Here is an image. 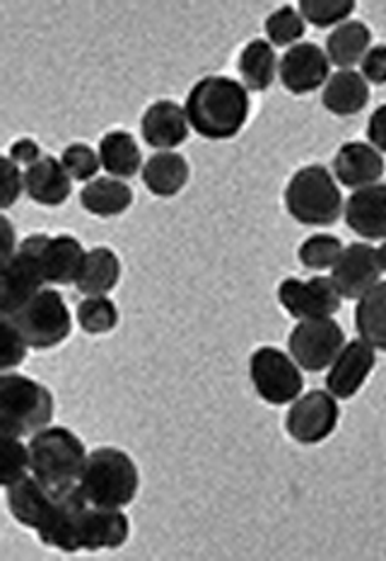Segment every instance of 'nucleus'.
Returning <instances> with one entry per match:
<instances>
[{
	"label": "nucleus",
	"instance_id": "dca6fc26",
	"mask_svg": "<svg viewBox=\"0 0 386 561\" xmlns=\"http://www.w3.org/2000/svg\"><path fill=\"white\" fill-rule=\"evenodd\" d=\"M131 535V523L121 508L87 506L78 516L75 552H100V549H119Z\"/></svg>",
	"mask_w": 386,
	"mask_h": 561
},
{
	"label": "nucleus",
	"instance_id": "9b49d317",
	"mask_svg": "<svg viewBox=\"0 0 386 561\" xmlns=\"http://www.w3.org/2000/svg\"><path fill=\"white\" fill-rule=\"evenodd\" d=\"M338 419H341V409H338L336 397L329 390H312L307 394H300L290 404V412L285 414V431L292 440L302 443V446H317V443L334 434Z\"/></svg>",
	"mask_w": 386,
	"mask_h": 561
},
{
	"label": "nucleus",
	"instance_id": "58836bf2",
	"mask_svg": "<svg viewBox=\"0 0 386 561\" xmlns=\"http://www.w3.org/2000/svg\"><path fill=\"white\" fill-rule=\"evenodd\" d=\"M8 158L15 162V165H34V162H39L44 156H42V148L34 144L32 138H20L15 140L13 146H10V153Z\"/></svg>",
	"mask_w": 386,
	"mask_h": 561
},
{
	"label": "nucleus",
	"instance_id": "a878e982",
	"mask_svg": "<svg viewBox=\"0 0 386 561\" xmlns=\"http://www.w3.org/2000/svg\"><path fill=\"white\" fill-rule=\"evenodd\" d=\"M100 160L109 178L116 180H131L138 172H143V156H140L136 138L121 128L104 134L100 140Z\"/></svg>",
	"mask_w": 386,
	"mask_h": 561
},
{
	"label": "nucleus",
	"instance_id": "393cba45",
	"mask_svg": "<svg viewBox=\"0 0 386 561\" xmlns=\"http://www.w3.org/2000/svg\"><path fill=\"white\" fill-rule=\"evenodd\" d=\"M121 278V260L109 248H92L87 250L85 264L80 268L75 280L78 290L83 296H109L119 286Z\"/></svg>",
	"mask_w": 386,
	"mask_h": 561
},
{
	"label": "nucleus",
	"instance_id": "cd10ccee",
	"mask_svg": "<svg viewBox=\"0 0 386 561\" xmlns=\"http://www.w3.org/2000/svg\"><path fill=\"white\" fill-rule=\"evenodd\" d=\"M278 56L268 39H252L239 54L242 85L252 92H264L278 76Z\"/></svg>",
	"mask_w": 386,
	"mask_h": 561
},
{
	"label": "nucleus",
	"instance_id": "e433bc0d",
	"mask_svg": "<svg viewBox=\"0 0 386 561\" xmlns=\"http://www.w3.org/2000/svg\"><path fill=\"white\" fill-rule=\"evenodd\" d=\"M0 172H3V204L0 206L10 208L17 202L20 194L25 192V174L20 172V168L8 156L0 158Z\"/></svg>",
	"mask_w": 386,
	"mask_h": 561
},
{
	"label": "nucleus",
	"instance_id": "4be33fe9",
	"mask_svg": "<svg viewBox=\"0 0 386 561\" xmlns=\"http://www.w3.org/2000/svg\"><path fill=\"white\" fill-rule=\"evenodd\" d=\"M140 178H143V184L152 196L172 198L189 184L191 168L189 160L179 156L177 150H160L145 162Z\"/></svg>",
	"mask_w": 386,
	"mask_h": 561
},
{
	"label": "nucleus",
	"instance_id": "6e6552de",
	"mask_svg": "<svg viewBox=\"0 0 386 561\" xmlns=\"http://www.w3.org/2000/svg\"><path fill=\"white\" fill-rule=\"evenodd\" d=\"M49 236L34 232V236L20 242L17 252L3 262V274H0V312L3 318L17 312L25 302L44 290V266L42 252Z\"/></svg>",
	"mask_w": 386,
	"mask_h": 561
},
{
	"label": "nucleus",
	"instance_id": "1a4fd4ad",
	"mask_svg": "<svg viewBox=\"0 0 386 561\" xmlns=\"http://www.w3.org/2000/svg\"><path fill=\"white\" fill-rule=\"evenodd\" d=\"M249 378L266 404H292L304 390L302 368L295 358L276 346L256 348L249 358Z\"/></svg>",
	"mask_w": 386,
	"mask_h": 561
},
{
	"label": "nucleus",
	"instance_id": "20e7f679",
	"mask_svg": "<svg viewBox=\"0 0 386 561\" xmlns=\"http://www.w3.org/2000/svg\"><path fill=\"white\" fill-rule=\"evenodd\" d=\"M54 419V394L46 385L20 373L0 376V431L3 436H34L49 428Z\"/></svg>",
	"mask_w": 386,
	"mask_h": 561
},
{
	"label": "nucleus",
	"instance_id": "4c0bfd02",
	"mask_svg": "<svg viewBox=\"0 0 386 561\" xmlns=\"http://www.w3.org/2000/svg\"><path fill=\"white\" fill-rule=\"evenodd\" d=\"M360 73L372 85H384L386 83V46H372V49L365 54V58L360 61Z\"/></svg>",
	"mask_w": 386,
	"mask_h": 561
},
{
	"label": "nucleus",
	"instance_id": "79ce46f5",
	"mask_svg": "<svg viewBox=\"0 0 386 561\" xmlns=\"http://www.w3.org/2000/svg\"><path fill=\"white\" fill-rule=\"evenodd\" d=\"M377 256H379V266H382V274H386V240L377 248Z\"/></svg>",
	"mask_w": 386,
	"mask_h": 561
},
{
	"label": "nucleus",
	"instance_id": "412c9836",
	"mask_svg": "<svg viewBox=\"0 0 386 561\" xmlns=\"http://www.w3.org/2000/svg\"><path fill=\"white\" fill-rule=\"evenodd\" d=\"M87 250L73 236H56L49 238L42 252V266L46 284L70 286L80 276V268L85 264Z\"/></svg>",
	"mask_w": 386,
	"mask_h": 561
},
{
	"label": "nucleus",
	"instance_id": "7c9ffc66",
	"mask_svg": "<svg viewBox=\"0 0 386 561\" xmlns=\"http://www.w3.org/2000/svg\"><path fill=\"white\" fill-rule=\"evenodd\" d=\"M264 30L273 46H295L307 32V22L300 15V10L283 5L266 18Z\"/></svg>",
	"mask_w": 386,
	"mask_h": 561
},
{
	"label": "nucleus",
	"instance_id": "2f4dec72",
	"mask_svg": "<svg viewBox=\"0 0 386 561\" xmlns=\"http://www.w3.org/2000/svg\"><path fill=\"white\" fill-rule=\"evenodd\" d=\"M343 242L336 236H312L300 244L297 256L304 268H312V272H326V268H334L338 256L343 254Z\"/></svg>",
	"mask_w": 386,
	"mask_h": 561
},
{
	"label": "nucleus",
	"instance_id": "a211bd4d",
	"mask_svg": "<svg viewBox=\"0 0 386 561\" xmlns=\"http://www.w3.org/2000/svg\"><path fill=\"white\" fill-rule=\"evenodd\" d=\"M348 228L362 240H386V184L355 190L343 206Z\"/></svg>",
	"mask_w": 386,
	"mask_h": 561
},
{
	"label": "nucleus",
	"instance_id": "7ed1b4c3",
	"mask_svg": "<svg viewBox=\"0 0 386 561\" xmlns=\"http://www.w3.org/2000/svg\"><path fill=\"white\" fill-rule=\"evenodd\" d=\"M285 210L300 226H334L343 214V194L334 172L324 165H307L292 174L285 194Z\"/></svg>",
	"mask_w": 386,
	"mask_h": 561
},
{
	"label": "nucleus",
	"instance_id": "c756f323",
	"mask_svg": "<svg viewBox=\"0 0 386 561\" xmlns=\"http://www.w3.org/2000/svg\"><path fill=\"white\" fill-rule=\"evenodd\" d=\"M78 324L87 334H109L119 324V310L107 296H90L78 306Z\"/></svg>",
	"mask_w": 386,
	"mask_h": 561
},
{
	"label": "nucleus",
	"instance_id": "72a5a7b5",
	"mask_svg": "<svg viewBox=\"0 0 386 561\" xmlns=\"http://www.w3.org/2000/svg\"><path fill=\"white\" fill-rule=\"evenodd\" d=\"M32 472V458L30 446L22 443V438L3 436V458H0V482L3 486H13L20 479H25Z\"/></svg>",
	"mask_w": 386,
	"mask_h": 561
},
{
	"label": "nucleus",
	"instance_id": "c9c22d12",
	"mask_svg": "<svg viewBox=\"0 0 386 561\" xmlns=\"http://www.w3.org/2000/svg\"><path fill=\"white\" fill-rule=\"evenodd\" d=\"M0 332H3V348H0V370L10 373L13 368L25 364V358H27L32 346L27 344V339L22 336V332L8 318H3V322H0Z\"/></svg>",
	"mask_w": 386,
	"mask_h": 561
},
{
	"label": "nucleus",
	"instance_id": "f3484780",
	"mask_svg": "<svg viewBox=\"0 0 386 561\" xmlns=\"http://www.w3.org/2000/svg\"><path fill=\"white\" fill-rule=\"evenodd\" d=\"M191 124L182 104L172 100H157L145 110L140 119V134L148 146L157 150H174L189 138Z\"/></svg>",
	"mask_w": 386,
	"mask_h": 561
},
{
	"label": "nucleus",
	"instance_id": "6ab92c4d",
	"mask_svg": "<svg viewBox=\"0 0 386 561\" xmlns=\"http://www.w3.org/2000/svg\"><path fill=\"white\" fill-rule=\"evenodd\" d=\"M384 174V158L374 146L362 140H350L338 148L334 158V178L348 190L379 184Z\"/></svg>",
	"mask_w": 386,
	"mask_h": 561
},
{
	"label": "nucleus",
	"instance_id": "f257e3e1",
	"mask_svg": "<svg viewBox=\"0 0 386 561\" xmlns=\"http://www.w3.org/2000/svg\"><path fill=\"white\" fill-rule=\"evenodd\" d=\"M5 499L13 518L37 533L46 547L75 554L78 516L90 506L80 484L54 491L34 474H27L5 489Z\"/></svg>",
	"mask_w": 386,
	"mask_h": 561
},
{
	"label": "nucleus",
	"instance_id": "ea45409f",
	"mask_svg": "<svg viewBox=\"0 0 386 561\" xmlns=\"http://www.w3.org/2000/svg\"><path fill=\"white\" fill-rule=\"evenodd\" d=\"M367 138L370 146H374L379 153H386V104L372 112L367 122Z\"/></svg>",
	"mask_w": 386,
	"mask_h": 561
},
{
	"label": "nucleus",
	"instance_id": "aec40b11",
	"mask_svg": "<svg viewBox=\"0 0 386 561\" xmlns=\"http://www.w3.org/2000/svg\"><path fill=\"white\" fill-rule=\"evenodd\" d=\"M70 174L66 172L63 162L56 160L54 156H44L39 162L27 168L25 172V192L34 204L39 206H63L70 192H73V184H70Z\"/></svg>",
	"mask_w": 386,
	"mask_h": 561
},
{
	"label": "nucleus",
	"instance_id": "ddd939ff",
	"mask_svg": "<svg viewBox=\"0 0 386 561\" xmlns=\"http://www.w3.org/2000/svg\"><path fill=\"white\" fill-rule=\"evenodd\" d=\"M329 56L321 46L312 42H300L283 54L278 64L280 83L292 95H307L326 85L329 80Z\"/></svg>",
	"mask_w": 386,
	"mask_h": 561
},
{
	"label": "nucleus",
	"instance_id": "9d476101",
	"mask_svg": "<svg viewBox=\"0 0 386 561\" xmlns=\"http://www.w3.org/2000/svg\"><path fill=\"white\" fill-rule=\"evenodd\" d=\"M346 344L343 327L334 318L302 320L288 336L290 356L307 373H321L331 368Z\"/></svg>",
	"mask_w": 386,
	"mask_h": 561
},
{
	"label": "nucleus",
	"instance_id": "c85d7f7f",
	"mask_svg": "<svg viewBox=\"0 0 386 561\" xmlns=\"http://www.w3.org/2000/svg\"><path fill=\"white\" fill-rule=\"evenodd\" d=\"M355 330L374 351L386 354V280H379L358 300Z\"/></svg>",
	"mask_w": 386,
	"mask_h": 561
},
{
	"label": "nucleus",
	"instance_id": "f8f14e48",
	"mask_svg": "<svg viewBox=\"0 0 386 561\" xmlns=\"http://www.w3.org/2000/svg\"><path fill=\"white\" fill-rule=\"evenodd\" d=\"M278 300L283 310L295 320L334 318L341 310L343 296L338 294L331 276H314L309 280L283 278L278 286Z\"/></svg>",
	"mask_w": 386,
	"mask_h": 561
},
{
	"label": "nucleus",
	"instance_id": "2eb2a0df",
	"mask_svg": "<svg viewBox=\"0 0 386 561\" xmlns=\"http://www.w3.org/2000/svg\"><path fill=\"white\" fill-rule=\"evenodd\" d=\"M374 366H377V351L365 339H353V342L343 346L341 354L331 364L329 376H326V390L336 400H353L365 388Z\"/></svg>",
	"mask_w": 386,
	"mask_h": 561
},
{
	"label": "nucleus",
	"instance_id": "4468645a",
	"mask_svg": "<svg viewBox=\"0 0 386 561\" xmlns=\"http://www.w3.org/2000/svg\"><path fill=\"white\" fill-rule=\"evenodd\" d=\"M331 278L343 298L360 300L382 278L377 250L370 242L348 244L331 268Z\"/></svg>",
	"mask_w": 386,
	"mask_h": 561
},
{
	"label": "nucleus",
	"instance_id": "f03ea898",
	"mask_svg": "<svg viewBox=\"0 0 386 561\" xmlns=\"http://www.w3.org/2000/svg\"><path fill=\"white\" fill-rule=\"evenodd\" d=\"M194 131L206 140H230L247 126L249 90L227 76H206L184 102Z\"/></svg>",
	"mask_w": 386,
	"mask_h": 561
},
{
	"label": "nucleus",
	"instance_id": "bb28decb",
	"mask_svg": "<svg viewBox=\"0 0 386 561\" xmlns=\"http://www.w3.org/2000/svg\"><path fill=\"white\" fill-rule=\"evenodd\" d=\"M372 49V32L360 20H348L343 25H338L329 39H326V56L334 66L341 70L353 68L360 64L365 54Z\"/></svg>",
	"mask_w": 386,
	"mask_h": 561
},
{
	"label": "nucleus",
	"instance_id": "a19ab883",
	"mask_svg": "<svg viewBox=\"0 0 386 561\" xmlns=\"http://www.w3.org/2000/svg\"><path fill=\"white\" fill-rule=\"evenodd\" d=\"M0 230H3V262H8L10 256H13L17 252L20 244L15 242V230H13V224L3 216L0 218Z\"/></svg>",
	"mask_w": 386,
	"mask_h": 561
},
{
	"label": "nucleus",
	"instance_id": "f704fd0d",
	"mask_svg": "<svg viewBox=\"0 0 386 561\" xmlns=\"http://www.w3.org/2000/svg\"><path fill=\"white\" fill-rule=\"evenodd\" d=\"M61 162L73 182L97 180V172L102 168L100 153L87 144H70L61 153Z\"/></svg>",
	"mask_w": 386,
	"mask_h": 561
},
{
	"label": "nucleus",
	"instance_id": "423d86ee",
	"mask_svg": "<svg viewBox=\"0 0 386 561\" xmlns=\"http://www.w3.org/2000/svg\"><path fill=\"white\" fill-rule=\"evenodd\" d=\"M80 489H83L90 506L126 508L133 504L140 489L138 467L131 455L119 448H97L87 455Z\"/></svg>",
	"mask_w": 386,
	"mask_h": 561
},
{
	"label": "nucleus",
	"instance_id": "39448f33",
	"mask_svg": "<svg viewBox=\"0 0 386 561\" xmlns=\"http://www.w3.org/2000/svg\"><path fill=\"white\" fill-rule=\"evenodd\" d=\"M27 446L32 458V474L39 482L54 491L80 484L90 453L73 431L63 426L44 428L32 436Z\"/></svg>",
	"mask_w": 386,
	"mask_h": 561
},
{
	"label": "nucleus",
	"instance_id": "0eeeda50",
	"mask_svg": "<svg viewBox=\"0 0 386 561\" xmlns=\"http://www.w3.org/2000/svg\"><path fill=\"white\" fill-rule=\"evenodd\" d=\"M8 320L17 327L22 336L27 339V344L37 351L63 344L70 332H73V318H70L66 300L58 290L51 288L39 290L17 312L8 314Z\"/></svg>",
	"mask_w": 386,
	"mask_h": 561
},
{
	"label": "nucleus",
	"instance_id": "b1692460",
	"mask_svg": "<svg viewBox=\"0 0 386 561\" xmlns=\"http://www.w3.org/2000/svg\"><path fill=\"white\" fill-rule=\"evenodd\" d=\"M80 204H83L87 214L97 218H116L131 208L133 190L124 180L97 178L83 186Z\"/></svg>",
	"mask_w": 386,
	"mask_h": 561
},
{
	"label": "nucleus",
	"instance_id": "5701e85b",
	"mask_svg": "<svg viewBox=\"0 0 386 561\" xmlns=\"http://www.w3.org/2000/svg\"><path fill=\"white\" fill-rule=\"evenodd\" d=\"M321 102L336 116H355L367 107L370 83L353 68L338 70V73L326 80Z\"/></svg>",
	"mask_w": 386,
	"mask_h": 561
},
{
	"label": "nucleus",
	"instance_id": "473e14b6",
	"mask_svg": "<svg viewBox=\"0 0 386 561\" xmlns=\"http://www.w3.org/2000/svg\"><path fill=\"white\" fill-rule=\"evenodd\" d=\"M355 0H300V15L314 27H338L353 15Z\"/></svg>",
	"mask_w": 386,
	"mask_h": 561
}]
</instances>
